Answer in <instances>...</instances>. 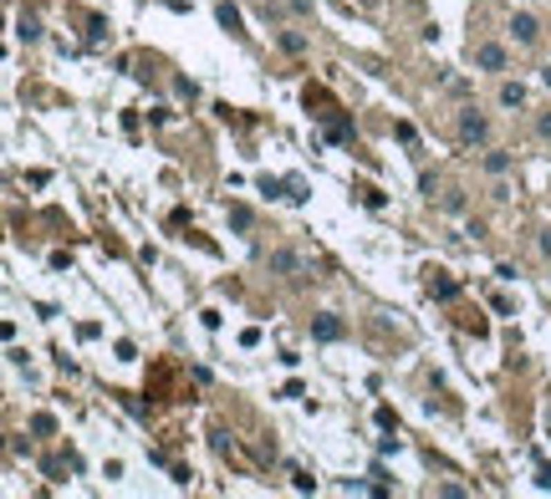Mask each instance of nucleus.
Returning <instances> with one entry per match:
<instances>
[{
    "label": "nucleus",
    "mask_w": 551,
    "mask_h": 499,
    "mask_svg": "<svg viewBox=\"0 0 551 499\" xmlns=\"http://www.w3.org/2000/svg\"><path fill=\"white\" fill-rule=\"evenodd\" d=\"M454 133H459V143H485V138H490V123H485L475 108H465L454 117Z\"/></svg>",
    "instance_id": "f257e3e1"
},
{
    "label": "nucleus",
    "mask_w": 551,
    "mask_h": 499,
    "mask_svg": "<svg viewBox=\"0 0 551 499\" xmlns=\"http://www.w3.org/2000/svg\"><path fill=\"white\" fill-rule=\"evenodd\" d=\"M510 31H516V41H521V46H536V41H541V26H536V16H526V10L510 21Z\"/></svg>",
    "instance_id": "f03ea898"
},
{
    "label": "nucleus",
    "mask_w": 551,
    "mask_h": 499,
    "mask_svg": "<svg viewBox=\"0 0 551 499\" xmlns=\"http://www.w3.org/2000/svg\"><path fill=\"white\" fill-rule=\"evenodd\" d=\"M475 67L480 72H501L505 67V46H475Z\"/></svg>",
    "instance_id": "7ed1b4c3"
},
{
    "label": "nucleus",
    "mask_w": 551,
    "mask_h": 499,
    "mask_svg": "<svg viewBox=\"0 0 551 499\" xmlns=\"http://www.w3.org/2000/svg\"><path fill=\"white\" fill-rule=\"evenodd\" d=\"M311 336H317V341H337V336H342V321H337L332 311H322V316L311 321Z\"/></svg>",
    "instance_id": "20e7f679"
},
{
    "label": "nucleus",
    "mask_w": 551,
    "mask_h": 499,
    "mask_svg": "<svg viewBox=\"0 0 551 499\" xmlns=\"http://www.w3.org/2000/svg\"><path fill=\"white\" fill-rule=\"evenodd\" d=\"M296 265H301L296 250H271V270L276 275H296Z\"/></svg>",
    "instance_id": "39448f33"
},
{
    "label": "nucleus",
    "mask_w": 551,
    "mask_h": 499,
    "mask_svg": "<svg viewBox=\"0 0 551 499\" xmlns=\"http://www.w3.org/2000/svg\"><path fill=\"white\" fill-rule=\"evenodd\" d=\"M501 108H526V87H521V82H505V87H501Z\"/></svg>",
    "instance_id": "423d86ee"
},
{
    "label": "nucleus",
    "mask_w": 551,
    "mask_h": 499,
    "mask_svg": "<svg viewBox=\"0 0 551 499\" xmlns=\"http://www.w3.org/2000/svg\"><path fill=\"white\" fill-rule=\"evenodd\" d=\"M16 31H21V41H41V21H36V16H21Z\"/></svg>",
    "instance_id": "0eeeda50"
},
{
    "label": "nucleus",
    "mask_w": 551,
    "mask_h": 499,
    "mask_svg": "<svg viewBox=\"0 0 551 499\" xmlns=\"http://www.w3.org/2000/svg\"><path fill=\"white\" fill-rule=\"evenodd\" d=\"M230 225H235V230H251V225H255V214H251L245 204H230Z\"/></svg>",
    "instance_id": "6e6552de"
},
{
    "label": "nucleus",
    "mask_w": 551,
    "mask_h": 499,
    "mask_svg": "<svg viewBox=\"0 0 551 499\" xmlns=\"http://www.w3.org/2000/svg\"><path fill=\"white\" fill-rule=\"evenodd\" d=\"M454 291H459V285H454V281H444V275H439V281H434V275H429V296H439V301H450Z\"/></svg>",
    "instance_id": "1a4fd4ad"
},
{
    "label": "nucleus",
    "mask_w": 551,
    "mask_h": 499,
    "mask_svg": "<svg viewBox=\"0 0 551 499\" xmlns=\"http://www.w3.org/2000/svg\"><path fill=\"white\" fill-rule=\"evenodd\" d=\"M485 168H490V174H505V168H510V153H501V148H495L490 159H485Z\"/></svg>",
    "instance_id": "9d476101"
},
{
    "label": "nucleus",
    "mask_w": 551,
    "mask_h": 499,
    "mask_svg": "<svg viewBox=\"0 0 551 499\" xmlns=\"http://www.w3.org/2000/svg\"><path fill=\"white\" fill-rule=\"evenodd\" d=\"M281 46H286V51H291V57H296V51H307V36H296V31H286V36H281Z\"/></svg>",
    "instance_id": "9b49d317"
},
{
    "label": "nucleus",
    "mask_w": 551,
    "mask_h": 499,
    "mask_svg": "<svg viewBox=\"0 0 551 499\" xmlns=\"http://www.w3.org/2000/svg\"><path fill=\"white\" fill-rule=\"evenodd\" d=\"M51 428H57V418H51V413H36L31 418V433H51Z\"/></svg>",
    "instance_id": "f8f14e48"
},
{
    "label": "nucleus",
    "mask_w": 551,
    "mask_h": 499,
    "mask_svg": "<svg viewBox=\"0 0 551 499\" xmlns=\"http://www.w3.org/2000/svg\"><path fill=\"white\" fill-rule=\"evenodd\" d=\"M220 21H225L230 31H240V10H235V6H220Z\"/></svg>",
    "instance_id": "ddd939ff"
},
{
    "label": "nucleus",
    "mask_w": 551,
    "mask_h": 499,
    "mask_svg": "<svg viewBox=\"0 0 551 499\" xmlns=\"http://www.w3.org/2000/svg\"><path fill=\"white\" fill-rule=\"evenodd\" d=\"M536 138H546V143H551V112L536 117Z\"/></svg>",
    "instance_id": "4468645a"
},
{
    "label": "nucleus",
    "mask_w": 551,
    "mask_h": 499,
    "mask_svg": "<svg viewBox=\"0 0 551 499\" xmlns=\"http://www.w3.org/2000/svg\"><path fill=\"white\" fill-rule=\"evenodd\" d=\"M541 82H546V87H551V67H546V72H541Z\"/></svg>",
    "instance_id": "2eb2a0df"
}]
</instances>
